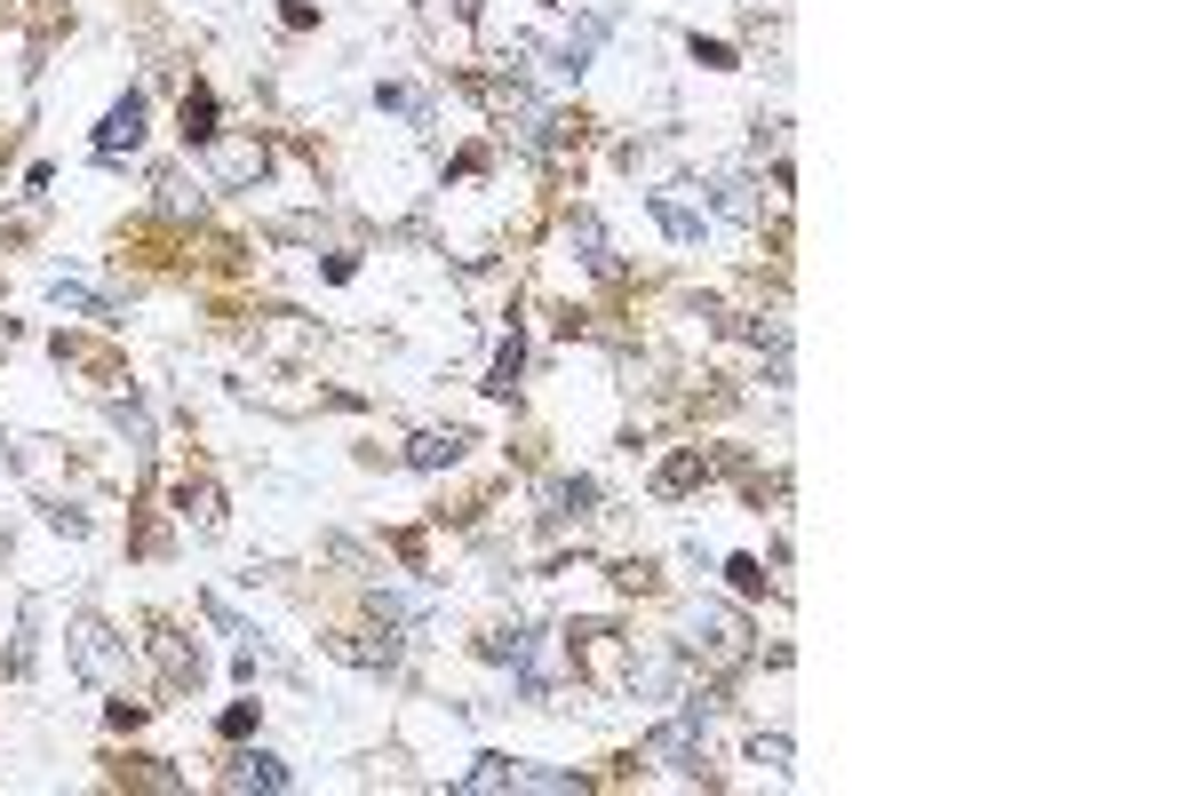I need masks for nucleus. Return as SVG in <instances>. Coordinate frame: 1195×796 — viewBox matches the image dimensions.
Returning a JSON list of instances; mask_svg holds the SVG:
<instances>
[{
  "label": "nucleus",
  "instance_id": "nucleus-1",
  "mask_svg": "<svg viewBox=\"0 0 1195 796\" xmlns=\"http://www.w3.org/2000/svg\"><path fill=\"white\" fill-rule=\"evenodd\" d=\"M144 136V105L128 96V105H112V120H105V136H96V152H128V143Z\"/></svg>",
  "mask_w": 1195,
  "mask_h": 796
},
{
  "label": "nucleus",
  "instance_id": "nucleus-2",
  "mask_svg": "<svg viewBox=\"0 0 1195 796\" xmlns=\"http://www.w3.org/2000/svg\"><path fill=\"white\" fill-rule=\"evenodd\" d=\"M184 136H191V143H208V136H216V96H208V88H191V96H184Z\"/></svg>",
  "mask_w": 1195,
  "mask_h": 796
},
{
  "label": "nucleus",
  "instance_id": "nucleus-3",
  "mask_svg": "<svg viewBox=\"0 0 1195 796\" xmlns=\"http://www.w3.org/2000/svg\"><path fill=\"white\" fill-rule=\"evenodd\" d=\"M231 788H287V773H279L271 757H239V773H231Z\"/></svg>",
  "mask_w": 1195,
  "mask_h": 796
},
{
  "label": "nucleus",
  "instance_id": "nucleus-4",
  "mask_svg": "<svg viewBox=\"0 0 1195 796\" xmlns=\"http://www.w3.org/2000/svg\"><path fill=\"white\" fill-rule=\"evenodd\" d=\"M455 446H463V438H415V462L431 470V462H446V455H455Z\"/></svg>",
  "mask_w": 1195,
  "mask_h": 796
}]
</instances>
